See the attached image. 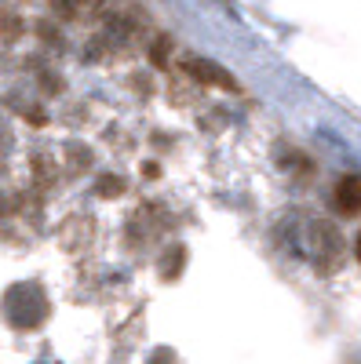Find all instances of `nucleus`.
Returning a JSON list of instances; mask_svg holds the SVG:
<instances>
[{"mask_svg":"<svg viewBox=\"0 0 361 364\" xmlns=\"http://www.w3.org/2000/svg\"><path fill=\"white\" fill-rule=\"evenodd\" d=\"M357 262H361V233H357Z\"/></svg>","mask_w":361,"mask_h":364,"instance_id":"obj_3","label":"nucleus"},{"mask_svg":"<svg viewBox=\"0 0 361 364\" xmlns=\"http://www.w3.org/2000/svg\"><path fill=\"white\" fill-rule=\"evenodd\" d=\"M187 70H190L194 77H201L204 84H223V87H237V84H234V77H230L226 70H219V66H212V63H204V58H190V63H187Z\"/></svg>","mask_w":361,"mask_h":364,"instance_id":"obj_2","label":"nucleus"},{"mask_svg":"<svg viewBox=\"0 0 361 364\" xmlns=\"http://www.w3.org/2000/svg\"><path fill=\"white\" fill-rule=\"evenodd\" d=\"M333 208L340 215H357L361 211V178L357 175H343L333 190Z\"/></svg>","mask_w":361,"mask_h":364,"instance_id":"obj_1","label":"nucleus"}]
</instances>
